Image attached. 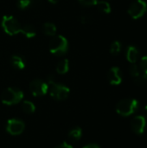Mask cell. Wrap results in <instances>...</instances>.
I'll return each mask as SVG.
<instances>
[{"instance_id": "obj_1", "label": "cell", "mask_w": 147, "mask_h": 148, "mask_svg": "<svg viewBox=\"0 0 147 148\" xmlns=\"http://www.w3.org/2000/svg\"><path fill=\"white\" fill-rule=\"evenodd\" d=\"M139 108V101L135 99H124L116 105V111L120 115L126 117L138 111Z\"/></svg>"}, {"instance_id": "obj_2", "label": "cell", "mask_w": 147, "mask_h": 148, "mask_svg": "<svg viewBox=\"0 0 147 148\" xmlns=\"http://www.w3.org/2000/svg\"><path fill=\"white\" fill-rule=\"evenodd\" d=\"M1 24L4 32L10 36H14L22 33L23 26L12 16H3L2 18Z\"/></svg>"}, {"instance_id": "obj_3", "label": "cell", "mask_w": 147, "mask_h": 148, "mask_svg": "<svg viewBox=\"0 0 147 148\" xmlns=\"http://www.w3.org/2000/svg\"><path fill=\"white\" fill-rule=\"evenodd\" d=\"M68 49V42L66 37L59 35L55 36L49 42V51L56 56L64 55Z\"/></svg>"}, {"instance_id": "obj_4", "label": "cell", "mask_w": 147, "mask_h": 148, "mask_svg": "<svg viewBox=\"0 0 147 148\" xmlns=\"http://www.w3.org/2000/svg\"><path fill=\"white\" fill-rule=\"evenodd\" d=\"M23 98V93L16 88H6L2 95H1V101L4 105H14L22 101Z\"/></svg>"}, {"instance_id": "obj_5", "label": "cell", "mask_w": 147, "mask_h": 148, "mask_svg": "<svg viewBox=\"0 0 147 148\" xmlns=\"http://www.w3.org/2000/svg\"><path fill=\"white\" fill-rule=\"evenodd\" d=\"M147 11V3L144 0H135L128 8V14L133 19L142 17Z\"/></svg>"}, {"instance_id": "obj_6", "label": "cell", "mask_w": 147, "mask_h": 148, "mask_svg": "<svg viewBox=\"0 0 147 148\" xmlns=\"http://www.w3.org/2000/svg\"><path fill=\"white\" fill-rule=\"evenodd\" d=\"M49 86L50 87L49 94H50L51 97L54 98L55 100L63 101L68 98L69 92H70V90L68 87H66L62 84L55 83V82H53L52 84H50Z\"/></svg>"}, {"instance_id": "obj_7", "label": "cell", "mask_w": 147, "mask_h": 148, "mask_svg": "<svg viewBox=\"0 0 147 148\" xmlns=\"http://www.w3.org/2000/svg\"><path fill=\"white\" fill-rule=\"evenodd\" d=\"M29 90L34 96H42L47 94L49 90V85L47 82L40 79H36L30 82Z\"/></svg>"}, {"instance_id": "obj_8", "label": "cell", "mask_w": 147, "mask_h": 148, "mask_svg": "<svg viewBox=\"0 0 147 148\" xmlns=\"http://www.w3.org/2000/svg\"><path fill=\"white\" fill-rule=\"evenodd\" d=\"M25 128L24 123L18 119H10L7 122L6 130L11 135H18L23 132Z\"/></svg>"}, {"instance_id": "obj_9", "label": "cell", "mask_w": 147, "mask_h": 148, "mask_svg": "<svg viewBox=\"0 0 147 148\" xmlns=\"http://www.w3.org/2000/svg\"><path fill=\"white\" fill-rule=\"evenodd\" d=\"M146 127V117L143 115H137L135 116L131 121V127L133 133L136 134H142L145 132Z\"/></svg>"}, {"instance_id": "obj_10", "label": "cell", "mask_w": 147, "mask_h": 148, "mask_svg": "<svg viewBox=\"0 0 147 148\" xmlns=\"http://www.w3.org/2000/svg\"><path fill=\"white\" fill-rule=\"evenodd\" d=\"M107 79L112 85H120L122 82V75L120 68L113 67L107 73Z\"/></svg>"}, {"instance_id": "obj_11", "label": "cell", "mask_w": 147, "mask_h": 148, "mask_svg": "<svg viewBox=\"0 0 147 148\" xmlns=\"http://www.w3.org/2000/svg\"><path fill=\"white\" fill-rule=\"evenodd\" d=\"M139 56V49L134 46V45H130L127 47L126 49V59L129 62L133 63H136V62L138 61Z\"/></svg>"}, {"instance_id": "obj_12", "label": "cell", "mask_w": 147, "mask_h": 148, "mask_svg": "<svg viewBox=\"0 0 147 148\" xmlns=\"http://www.w3.org/2000/svg\"><path fill=\"white\" fill-rule=\"evenodd\" d=\"M10 62L12 66L17 69H23L25 68V61L24 59L17 55H14L10 58Z\"/></svg>"}, {"instance_id": "obj_13", "label": "cell", "mask_w": 147, "mask_h": 148, "mask_svg": "<svg viewBox=\"0 0 147 148\" xmlns=\"http://www.w3.org/2000/svg\"><path fill=\"white\" fill-rule=\"evenodd\" d=\"M68 69H69V62L68 59H63L60 61L56 65V71L60 75L66 74L68 71Z\"/></svg>"}, {"instance_id": "obj_14", "label": "cell", "mask_w": 147, "mask_h": 148, "mask_svg": "<svg viewBox=\"0 0 147 148\" xmlns=\"http://www.w3.org/2000/svg\"><path fill=\"white\" fill-rule=\"evenodd\" d=\"M42 30L45 35L54 36L56 33V27L52 23H45L42 26Z\"/></svg>"}, {"instance_id": "obj_15", "label": "cell", "mask_w": 147, "mask_h": 148, "mask_svg": "<svg viewBox=\"0 0 147 148\" xmlns=\"http://www.w3.org/2000/svg\"><path fill=\"white\" fill-rule=\"evenodd\" d=\"M22 34H23L27 38H33L34 36H36V31L35 28L32 25L27 24L25 26H23Z\"/></svg>"}, {"instance_id": "obj_16", "label": "cell", "mask_w": 147, "mask_h": 148, "mask_svg": "<svg viewBox=\"0 0 147 148\" xmlns=\"http://www.w3.org/2000/svg\"><path fill=\"white\" fill-rule=\"evenodd\" d=\"M96 6L98 8V10L103 13H106V14H109L112 10L111 9V5L107 1H98V3H96Z\"/></svg>"}, {"instance_id": "obj_17", "label": "cell", "mask_w": 147, "mask_h": 148, "mask_svg": "<svg viewBox=\"0 0 147 148\" xmlns=\"http://www.w3.org/2000/svg\"><path fill=\"white\" fill-rule=\"evenodd\" d=\"M22 110L25 114H33L36 110V107L33 102L29 101H24L22 103Z\"/></svg>"}, {"instance_id": "obj_18", "label": "cell", "mask_w": 147, "mask_h": 148, "mask_svg": "<svg viewBox=\"0 0 147 148\" xmlns=\"http://www.w3.org/2000/svg\"><path fill=\"white\" fill-rule=\"evenodd\" d=\"M82 134V131L80 127H74L73 129L70 130V132L68 133V137L73 140H78L81 139Z\"/></svg>"}, {"instance_id": "obj_19", "label": "cell", "mask_w": 147, "mask_h": 148, "mask_svg": "<svg viewBox=\"0 0 147 148\" xmlns=\"http://www.w3.org/2000/svg\"><path fill=\"white\" fill-rule=\"evenodd\" d=\"M129 71H130V74H131V75L133 76V79H135V78L140 76V75L143 74V72L141 71L139 66H138V65L135 64V63H133V64H132V66H131L130 69H129Z\"/></svg>"}, {"instance_id": "obj_20", "label": "cell", "mask_w": 147, "mask_h": 148, "mask_svg": "<svg viewBox=\"0 0 147 148\" xmlns=\"http://www.w3.org/2000/svg\"><path fill=\"white\" fill-rule=\"evenodd\" d=\"M121 50V43L119 41H114L112 44H111V47H110V52L112 55H118Z\"/></svg>"}, {"instance_id": "obj_21", "label": "cell", "mask_w": 147, "mask_h": 148, "mask_svg": "<svg viewBox=\"0 0 147 148\" xmlns=\"http://www.w3.org/2000/svg\"><path fill=\"white\" fill-rule=\"evenodd\" d=\"M139 68H140L141 71L146 75H147V56H145L144 57L141 58L140 64H139Z\"/></svg>"}, {"instance_id": "obj_22", "label": "cell", "mask_w": 147, "mask_h": 148, "mask_svg": "<svg viewBox=\"0 0 147 148\" xmlns=\"http://www.w3.org/2000/svg\"><path fill=\"white\" fill-rule=\"evenodd\" d=\"M30 6V3L29 0H18L17 1V7L19 9L24 10Z\"/></svg>"}, {"instance_id": "obj_23", "label": "cell", "mask_w": 147, "mask_h": 148, "mask_svg": "<svg viewBox=\"0 0 147 148\" xmlns=\"http://www.w3.org/2000/svg\"><path fill=\"white\" fill-rule=\"evenodd\" d=\"M82 5L85 6H92V5H96L99 0H78Z\"/></svg>"}, {"instance_id": "obj_24", "label": "cell", "mask_w": 147, "mask_h": 148, "mask_svg": "<svg viewBox=\"0 0 147 148\" xmlns=\"http://www.w3.org/2000/svg\"><path fill=\"white\" fill-rule=\"evenodd\" d=\"M81 22L83 24H87L92 22V16L88 15V14H84L81 16Z\"/></svg>"}, {"instance_id": "obj_25", "label": "cell", "mask_w": 147, "mask_h": 148, "mask_svg": "<svg viewBox=\"0 0 147 148\" xmlns=\"http://www.w3.org/2000/svg\"><path fill=\"white\" fill-rule=\"evenodd\" d=\"M55 148H73V147L69 144H68L67 142H63L62 144L59 145L58 147H56Z\"/></svg>"}, {"instance_id": "obj_26", "label": "cell", "mask_w": 147, "mask_h": 148, "mask_svg": "<svg viewBox=\"0 0 147 148\" xmlns=\"http://www.w3.org/2000/svg\"><path fill=\"white\" fill-rule=\"evenodd\" d=\"M30 3V6L32 5H38L41 3V0H29Z\"/></svg>"}, {"instance_id": "obj_27", "label": "cell", "mask_w": 147, "mask_h": 148, "mask_svg": "<svg viewBox=\"0 0 147 148\" xmlns=\"http://www.w3.org/2000/svg\"><path fill=\"white\" fill-rule=\"evenodd\" d=\"M83 148H100V147L96 144H89V145L85 146Z\"/></svg>"}, {"instance_id": "obj_28", "label": "cell", "mask_w": 147, "mask_h": 148, "mask_svg": "<svg viewBox=\"0 0 147 148\" xmlns=\"http://www.w3.org/2000/svg\"><path fill=\"white\" fill-rule=\"evenodd\" d=\"M49 2L53 3V4H55V3H57L59 2V0H49Z\"/></svg>"}, {"instance_id": "obj_29", "label": "cell", "mask_w": 147, "mask_h": 148, "mask_svg": "<svg viewBox=\"0 0 147 148\" xmlns=\"http://www.w3.org/2000/svg\"><path fill=\"white\" fill-rule=\"evenodd\" d=\"M145 111H146V114H147V106L145 107Z\"/></svg>"}]
</instances>
